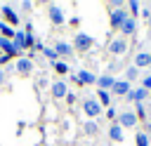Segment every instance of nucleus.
Wrapping results in <instances>:
<instances>
[{
    "label": "nucleus",
    "instance_id": "5701e85b",
    "mask_svg": "<svg viewBox=\"0 0 151 146\" xmlns=\"http://www.w3.org/2000/svg\"><path fill=\"white\" fill-rule=\"evenodd\" d=\"M42 54H45V57H47L52 64H54V61H59V59H57V52H54L52 47H42Z\"/></svg>",
    "mask_w": 151,
    "mask_h": 146
},
{
    "label": "nucleus",
    "instance_id": "f8f14e48",
    "mask_svg": "<svg viewBox=\"0 0 151 146\" xmlns=\"http://www.w3.org/2000/svg\"><path fill=\"white\" fill-rule=\"evenodd\" d=\"M14 68H17L19 73H28V71L33 68V61H31V59H26V57H19V59H17V64H14Z\"/></svg>",
    "mask_w": 151,
    "mask_h": 146
},
{
    "label": "nucleus",
    "instance_id": "aec40b11",
    "mask_svg": "<svg viewBox=\"0 0 151 146\" xmlns=\"http://www.w3.org/2000/svg\"><path fill=\"white\" fill-rule=\"evenodd\" d=\"M97 101H99V104H104V106H109V104H111V97H109V92L99 89V92H97Z\"/></svg>",
    "mask_w": 151,
    "mask_h": 146
},
{
    "label": "nucleus",
    "instance_id": "2eb2a0df",
    "mask_svg": "<svg viewBox=\"0 0 151 146\" xmlns=\"http://www.w3.org/2000/svg\"><path fill=\"white\" fill-rule=\"evenodd\" d=\"M14 47L21 52V49H26V31H17V35H14Z\"/></svg>",
    "mask_w": 151,
    "mask_h": 146
},
{
    "label": "nucleus",
    "instance_id": "39448f33",
    "mask_svg": "<svg viewBox=\"0 0 151 146\" xmlns=\"http://www.w3.org/2000/svg\"><path fill=\"white\" fill-rule=\"evenodd\" d=\"M52 49L57 52V59H59V57H64V59L73 57V45H68V42H64V40L54 42V47H52Z\"/></svg>",
    "mask_w": 151,
    "mask_h": 146
},
{
    "label": "nucleus",
    "instance_id": "f3484780",
    "mask_svg": "<svg viewBox=\"0 0 151 146\" xmlns=\"http://www.w3.org/2000/svg\"><path fill=\"white\" fill-rule=\"evenodd\" d=\"M109 137H111L113 141H123V127H120L118 122H113V125L109 127Z\"/></svg>",
    "mask_w": 151,
    "mask_h": 146
},
{
    "label": "nucleus",
    "instance_id": "9d476101",
    "mask_svg": "<svg viewBox=\"0 0 151 146\" xmlns=\"http://www.w3.org/2000/svg\"><path fill=\"white\" fill-rule=\"evenodd\" d=\"M149 97V92L144 89V87H137V89H130V94H127V99L130 101H137V104H144V99Z\"/></svg>",
    "mask_w": 151,
    "mask_h": 146
},
{
    "label": "nucleus",
    "instance_id": "0eeeda50",
    "mask_svg": "<svg viewBox=\"0 0 151 146\" xmlns=\"http://www.w3.org/2000/svg\"><path fill=\"white\" fill-rule=\"evenodd\" d=\"M125 49H127V42H125L123 38H113V40L109 42V52H111V54H116V57H118V54H123Z\"/></svg>",
    "mask_w": 151,
    "mask_h": 146
},
{
    "label": "nucleus",
    "instance_id": "c756f323",
    "mask_svg": "<svg viewBox=\"0 0 151 146\" xmlns=\"http://www.w3.org/2000/svg\"><path fill=\"white\" fill-rule=\"evenodd\" d=\"M142 16H144V19H149V16H151V7H146V9L142 12Z\"/></svg>",
    "mask_w": 151,
    "mask_h": 146
},
{
    "label": "nucleus",
    "instance_id": "9b49d317",
    "mask_svg": "<svg viewBox=\"0 0 151 146\" xmlns=\"http://www.w3.org/2000/svg\"><path fill=\"white\" fill-rule=\"evenodd\" d=\"M144 66H151V52H139L134 57V68H144Z\"/></svg>",
    "mask_w": 151,
    "mask_h": 146
},
{
    "label": "nucleus",
    "instance_id": "dca6fc26",
    "mask_svg": "<svg viewBox=\"0 0 151 146\" xmlns=\"http://www.w3.org/2000/svg\"><path fill=\"white\" fill-rule=\"evenodd\" d=\"M52 94H54V99L66 97V94H68V92H66V82H61V80H59V82H54V85H52Z\"/></svg>",
    "mask_w": 151,
    "mask_h": 146
},
{
    "label": "nucleus",
    "instance_id": "20e7f679",
    "mask_svg": "<svg viewBox=\"0 0 151 146\" xmlns=\"http://www.w3.org/2000/svg\"><path fill=\"white\" fill-rule=\"evenodd\" d=\"M83 111H85L90 118H97V115L101 113V104H99L97 99H85V101H83Z\"/></svg>",
    "mask_w": 151,
    "mask_h": 146
},
{
    "label": "nucleus",
    "instance_id": "6e6552de",
    "mask_svg": "<svg viewBox=\"0 0 151 146\" xmlns=\"http://www.w3.org/2000/svg\"><path fill=\"white\" fill-rule=\"evenodd\" d=\"M130 89H132V87H130L127 80H116V82H113V94H116V97H127Z\"/></svg>",
    "mask_w": 151,
    "mask_h": 146
},
{
    "label": "nucleus",
    "instance_id": "412c9836",
    "mask_svg": "<svg viewBox=\"0 0 151 146\" xmlns=\"http://www.w3.org/2000/svg\"><path fill=\"white\" fill-rule=\"evenodd\" d=\"M52 68H54L57 73H68V64H66V61H54Z\"/></svg>",
    "mask_w": 151,
    "mask_h": 146
},
{
    "label": "nucleus",
    "instance_id": "4be33fe9",
    "mask_svg": "<svg viewBox=\"0 0 151 146\" xmlns=\"http://www.w3.org/2000/svg\"><path fill=\"white\" fill-rule=\"evenodd\" d=\"M137 146H149V134L146 132H137Z\"/></svg>",
    "mask_w": 151,
    "mask_h": 146
},
{
    "label": "nucleus",
    "instance_id": "473e14b6",
    "mask_svg": "<svg viewBox=\"0 0 151 146\" xmlns=\"http://www.w3.org/2000/svg\"><path fill=\"white\" fill-rule=\"evenodd\" d=\"M2 82H5V73L0 71V85H2Z\"/></svg>",
    "mask_w": 151,
    "mask_h": 146
},
{
    "label": "nucleus",
    "instance_id": "c85d7f7f",
    "mask_svg": "<svg viewBox=\"0 0 151 146\" xmlns=\"http://www.w3.org/2000/svg\"><path fill=\"white\" fill-rule=\"evenodd\" d=\"M106 118L116 120V118H118V111H116V108H106Z\"/></svg>",
    "mask_w": 151,
    "mask_h": 146
},
{
    "label": "nucleus",
    "instance_id": "423d86ee",
    "mask_svg": "<svg viewBox=\"0 0 151 146\" xmlns=\"http://www.w3.org/2000/svg\"><path fill=\"white\" fill-rule=\"evenodd\" d=\"M137 115H134V111H123L120 115H118V125L120 127H134L137 125Z\"/></svg>",
    "mask_w": 151,
    "mask_h": 146
},
{
    "label": "nucleus",
    "instance_id": "6ab92c4d",
    "mask_svg": "<svg viewBox=\"0 0 151 146\" xmlns=\"http://www.w3.org/2000/svg\"><path fill=\"white\" fill-rule=\"evenodd\" d=\"M0 35H2V38H7V40H9V38L14 40V35H17V31H14V28H12L9 24H5V21H0Z\"/></svg>",
    "mask_w": 151,
    "mask_h": 146
},
{
    "label": "nucleus",
    "instance_id": "393cba45",
    "mask_svg": "<svg viewBox=\"0 0 151 146\" xmlns=\"http://www.w3.org/2000/svg\"><path fill=\"white\" fill-rule=\"evenodd\" d=\"M146 111H149V108H146V104H137L134 115H137V118H146Z\"/></svg>",
    "mask_w": 151,
    "mask_h": 146
},
{
    "label": "nucleus",
    "instance_id": "b1692460",
    "mask_svg": "<svg viewBox=\"0 0 151 146\" xmlns=\"http://www.w3.org/2000/svg\"><path fill=\"white\" fill-rule=\"evenodd\" d=\"M137 75H139V71H137V68H132V66L125 71V80H127V82H130V80H134Z\"/></svg>",
    "mask_w": 151,
    "mask_h": 146
},
{
    "label": "nucleus",
    "instance_id": "4468645a",
    "mask_svg": "<svg viewBox=\"0 0 151 146\" xmlns=\"http://www.w3.org/2000/svg\"><path fill=\"white\" fill-rule=\"evenodd\" d=\"M50 19H52V24H64V12H61V7L52 5V7H50Z\"/></svg>",
    "mask_w": 151,
    "mask_h": 146
},
{
    "label": "nucleus",
    "instance_id": "a878e982",
    "mask_svg": "<svg viewBox=\"0 0 151 146\" xmlns=\"http://www.w3.org/2000/svg\"><path fill=\"white\" fill-rule=\"evenodd\" d=\"M85 134H97V125L90 120V122H85Z\"/></svg>",
    "mask_w": 151,
    "mask_h": 146
},
{
    "label": "nucleus",
    "instance_id": "a211bd4d",
    "mask_svg": "<svg viewBox=\"0 0 151 146\" xmlns=\"http://www.w3.org/2000/svg\"><path fill=\"white\" fill-rule=\"evenodd\" d=\"M134 28H137V24H134V16H127V19H125V24L120 26V31H123L125 35H132V33H134Z\"/></svg>",
    "mask_w": 151,
    "mask_h": 146
},
{
    "label": "nucleus",
    "instance_id": "bb28decb",
    "mask_svg": "<svg viewBox=\"0 0 151 146\" xmlns=\"http://www.w3.org/2000/svg\"><path fill=\"white\" fill-rule=\"evenodd\" d=\"M127 9H130V12H132V16H134V14L139 12V2H137V0H132V2L127 5Z\"/></svg>",
    "mask_w": 151,
    "mask_h": 146
},
{
    "label": "nucleus",
    "instance_id": "f03ea898",
    "mask_svg": "<svg viewBox=\"0 0 151 146\" xmlns=\"http://www.w3.org/2000/svg\"><path fill=\"white\" fill-rule=\"evenodd\" d=\"M71 78H73V82L80 85V87H83V85H92V82H97V75L90 73V71H85V68H80L78 73H73Z\"/></svg>",
    "mask_w": 151,
    "mask_h": 146
},
{
    "label": "nucleus",
    "instance_id": "ddd939ff",
    "mask_svg": "<svg viewBox=\"0 0 151 146\" xmlns=\"http://www.w3.org/2000/svg\"><path fill=\"white\" fill-rule=\"evenodd\" d=\"M113 75H101V78H97V85H99V89H104V92H109V89H113Z\"/></svg>",
    "mask_w": 151,
    "mask_h": 146
},
{
    "label": "nucleus",
    "instance_id": "cd10ccee",
    "mask_svg": "<svg viewBox=\"0 0 151 146\" xmlns=\"http://www.w3.org/2000/svg\"><path fill=\"white\" fill-rule=\"evenodd\" d=\"M142 87H144L146 92H151V75H144V80H142Z\"/></svg>",
    "mask_w": 151,
    "mask_h": 146
},
{
    "label": "nucleus",
    "instance_id": "1a4fd4ad",
    "mask_svg": "<svg viewBox=\"0 0 151 146\" xmlns=\"http://www.w3.org/2000/svg\"><path fill=\"white\" fill-rule=\"evenodd\" d=\"M0 14H2V16H5V19H7L9 24H12V26H19V14H17V12H14V9L9 7V5H2Z\"/></svg>",
    "mask_w": 151,
    "mask_h": 146
},
{
    "label": "nucleus",
    "instance_id": "7ed1b4c3",
    "mask_svg": "<svg viewBox=\"0 0 151 146\" xmlns=\"http://www.w3.org/2000/svg\"><path fill=\"white\" fill-rule=\"evenodd\" d=\"M127 16H130V12H127V9H123V7H120V9H113V12H111V28H116V31H118V28L125 24V19H127Z\"/></svg>",
    "mask_w": 151,
    "mask_h": 146
},
{
    "label": "nucleus",
    "instance_id": "7c9ffc66",
    "mask_svg": "<svg viewBox=\"0 0 151 146\" xmlns=\"http://www.w3.org/2000/svg\"><path fill=\"white\" fill-rule=\"evenodd\" d=\"M7 61H9V57L7 54H0V64H7Z\"/></svg>",
    "mask_w": 151,
    "mask_h": 146
},
{
    "label": "nucleus",
    "instance_id": "72a5a7b5",
    "mask_svg": "<svg viewBox=\"0 0 151 146\" xmlns=\"http://www.w3.org/2000/svg\"><path fill=\"white\" fill-rule=\"evenodd\" d=\"M149 26H151V16H149Z\"/></svg>",
    "mask_w": 151,
    "mask_h": 146
},
{
    "label": "nucleus",
    "instance_id": "f257e3e1",
    "mask_svg": "<svg viewBox=\"0 0 151 146\" xmlns=\"http://www.w3.org/2000/svg\"><path fill=\"white\" fill-rule=\"evenodd\" d=\"M92 45H94V38L92 35H87V33H76V40H73V49L76 52H87V49H92Z\"/></svg>",
    "mask_w": 151,
    "mask_h": 146
},
{
    "label": "nucleus",
    "instance_id": "2f4dec72",
    "mask_svg": "<svg viewBox=\"0 0 151 146\" xmlns=\"http://www.w3.org/2000/svg\"><path fill=\"white\" fill-rule=\"evenodd\" d=\"M146 134H149V137H151V118H149V120H146Z\"/></svg>",
    "mask_w": 151,
    "mask_h": 146
}]
</instances>
